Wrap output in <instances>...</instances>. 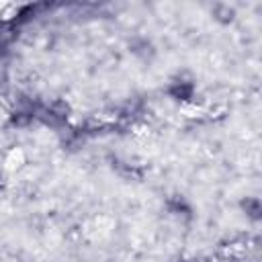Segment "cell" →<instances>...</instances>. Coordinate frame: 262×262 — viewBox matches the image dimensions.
Masks as SVG:
<instances>
[{
	"label": "cell",
	"mask_w": 262,
	"mask_h": 262,
	"mask_svg": "<svg viewBox=\"0 0 262 262\" xmlns=\"http://www.w3.org/2000/svg\"><path fill=\"white\" fill-rule=\"evenodd\" d=\"M192 92H194V86L190 82H184V80H176L168 88V94L176 100H188L192 96Z\"/></svg>",
	"instance_id": "obj_1"
},
{
	"label": "cell",
	"mask_w": 262,
	"mask_h": 262,
	"mask_svg": "<svg viewBox=\"0 0 262 262\" xmlns=\"http://www.w3.org/2000/svg\"><path fill=\"white\" fill-rule=\"evenodd\" d=\"M242 209L246 211V215L250 217V219H260V213H262V205H260V201L256 199V196H248V199H244L242 201Z\"/></svg>",
	"instance_id": "obj_2"
},
{
	"label": "cell",
	"mask_w": 262,
	"mask_h": 262,
	"mask_svg": "<svg viewBox=\"0 0 262 262\" xmlns=\"http://www.w3.org/2000/svg\"><path fill=\"white\" fill-rule=\"evenodd\" d=\"M233 14L235 12H233V8L229 4H215V8H213V16L217 20H221V23H231Z\"/></svg>",
	"instance_id": "obj_3"
}]
</instances>
